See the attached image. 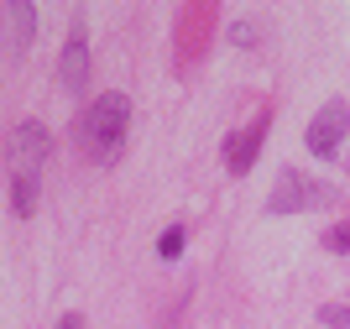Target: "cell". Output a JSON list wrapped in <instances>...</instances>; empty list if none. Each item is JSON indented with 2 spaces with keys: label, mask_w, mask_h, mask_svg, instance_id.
I'll list each match as a JSON object with an SVG mask.
<instances>
[{
  "label": "cell",
  "mask_w": 350,
  "mask_h": 329,
  "mask_svg": "<svg viewBox=\"0 0 350 329\" xmlns=\"http://www.w3.org/2000/svg\"><path fill=\"white\" fill-rule=\"evenodd\" d=\"M126 126H131V100H126V94H100V100L79 115L73 142L84 146L94 162H116L120 146H126Z\"/></svg>",
  "instance_id": "1"
},
{
  "label": "cell",
  "mask_w": 350,
  "mask_h": 329,
  "mask_svg": "<svg viewBox=\"0 0 350 329\" xmlns=\"http://www.w3.org/2000/svg\"><path fill=\"white\" fill-rule=\"evenodd\" d=\"M335 199V188L319 183V178H308V172L298 168H282L278 183H272V199H267V209L272 215H298V209H319V204Z\"/></svg>",
  "instance_id": "2"
},
{
  "label": "cell",
  "mask_w": 350,
  "mask_h": 329,
  "mask_svg": "<svg viewBox=\"0 0 350 329\" xmlns=\"http://www.w3.org/2000/svg\"><path fill=\"white\" fill-rule=\"evenodd\" d=\"M53 152V136H47L42 120H21L11 131V146H5V157H11V178H37Z\"/></svg>",
  "instance_id": "3"
},
{
  "label": "cell",
  "mask_w": 350,
  "mask_h": 329,
  "mask_svg": "<svg viewBox=\"0 0 350 329\" xmlns=\"http://www.w3.org/2000/svg\"><path fill=\"white\" fill-rule=\"evenodd\" d=\"M345 131H350V110H345V100H329L314 120H308V131H304V142H308V152L314 157H335V146L345 142Z\"/></svg>",
  "instance_id": "4"
},
{
  "label": "cell",
  "mask_w": 350,
  "mask_h": 329,
  "mask_svg": "<svg viewBox=\"0 0 350 329\" xmlns=\"http://www.w3.org/2000/svg\"><path fill=\"white\" fill-rule=\"evenodd\" d=\"M262 142H267V115H256L246 131H235L230 142H225V168H230V172H251V162H256Z\"/></svg>",
  "instance_id": "5"
},
{
  "label": "cell",
  "mask_w": 350,
  "mask_h": 329,
  "mask_svg": "<svg viewBox=\"0 0 350 329\" xmlns=\"http://www.w3.org/2000/svg\"><path fill=\"white\" fill-rule=\"evenodd\" d=\"M58 73H63V89H79L89 84V42H84V31H73L68 42H63V63H58Z\"/></svg>",
  "instance_id": "6"
},
{
  "label": "cell",
  "mask_w": 350,
  "mask_h": 329,
  "mask_svg": "<svg viewBox=\"0 0 350 329\" xmlns=\"http://www.w3.org/2000/svg\"><path fill=\"white\" fill-rule=\"evenodd\" d=\"M5 21H11V42L16 47H27L31 37H37V11H31L27 0H11V5H5Z\"/></svg>",
  "instance_id": "7"
},
{
  "label": "cell",
  "mask_w": 350,
  "mask_h": 329,
  "mask_svg": "<svg viewBox=\"0 0 350 329\" xmlns=\"http://www.w3.org/2000/svg\"><path fill=\"white\" fill-rule=\"evenodd\" d=\"M324 246H329L335 256H350V225H335L329 235H324Z\"/></svg>",
  "instance_id": "8"
},
{
  "label": "cell",
  "mask_w": 350,
  "mask_h": 329,
  "mask_svg": "<svg viewBox=\"0 0 350 329\" xmlns=\"http://www.w3.org/2000/svg\"><path fill=\"white\" fill-rule=\"evenodd\" d=\"M157 251H162V256H167V261H173L178 251H183V230L173 225V230H167V235H162V241H157Z\"/></svg>",
  "instance_id": "9"
},
{
  "label": "cell",
  "mask_w": 350,
  "mask_h": 329,
  "mask_svg": "<svg viewBox=\"0 0 350 329\" xmlns=\"http://www.w3.org/2000/svg\"><path fill=\"white\" fill-rule=\"evenodd\" d=\"M319 324H350V308H345V303H329V308H319Z\"/></svg>",
  "instance_id": "10"
},
{
  "label": "cell",
  "mask_w": 350,
  "mask_h": 329,
  "mask_svg": "<svg viewBox=\"0 0 350 329\" xmlns=\"http://www.w3.org/2000/svg\"><path fill=\"white\" fill-rule=\"evenodd\" d=\"M58 329H84V319H79V314H63V319H58Z\"/></svg>",
  "instance_id": "11"
}]
</instances>
